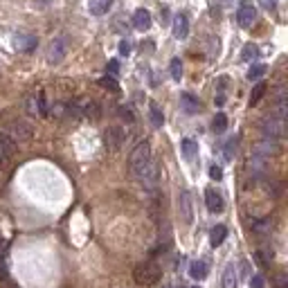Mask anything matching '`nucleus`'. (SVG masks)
Wrapping results in <instances>:
<instances>
[{
  "instance_id": "nucleus-1",
  "label": "nucleus",
  "mask_w": 288,
  "mask_h": 288,
  "mask_svg": "<svg viewBox=\"0 0 288 288\" xmlns=\"http://www.w3.org/2000/svg\"><path fill=\"white\" fill-rule=\"evenodd\" d=\"M160 275H162V270L155 261H142V264H138L133 270V279H135V284H140V286L158 284Z\"/></svg>"
},
{
  "instance_id": "nucleus-2",
  "label": "nucleus",
  "mask_w": 288,
  "mask_h": 288,
  "mask_svg": "<svg viewBox=\"0 0 288 288\" xmlns=\"http://www.w3.org/2000/svg\"><path fill=\"white\" fill-rule=\"evenodd\" d=\"M151 160H153V158H151V146H149V142H140L133 151H131V155H129V169H131V174L138 176Z\"/></svg>"
},
{
  "instance_id": "nucleus-3",
  "label": "nucleus",
  "mask_w": 288,
  "mask_h": 288,
  "mask_svg": "<svg viewBox=\"0 0 288 288\" xmlns=\"http://www.w3.org/2000/svg\"><path fill=\"white\" fill-rule=\"evenodd\" d=\"M135 178L142 182V187L146 191H153L155 187H158V182H160V169H158V165H155V160H151Z\"/></svg>"
},
{
  "instance_id": "nucleus-4",
  "label": "nucleus",
  "mask_w": 288,
  "mask_h": 288,
  "mask_svg": "<svg viewBox=\"0 0 288 288\" xmlns=\"http://www.w3.org/2000/svg\"><path fill=\"white\" fill-rule=\"evenodd\" d=\"M124 142H126V133H124V129L111 126V129L104 131V144H106L108 151H119Z\"/></svg>"
},
{
  "instance_id": "nucleus-5",
  "label": "nucleus",
  "mask_w": 288,
  "mask_h": 288,
  "mask_svg": "<svg viewBox=\"0 0 288 288\" xmlns=\"http://www.w3.org/2000/svg\"><path fill=\"white\" fill-rule=\"evenodd\" d=\"M9 138L14 140V142H29L34 135L32 126H29L27 122H23V119H16V122H9Z\"/></svg>"
},
{
  "instance_id": "nucleus-6",
  "label": "nucleus",
  "mask_w": 288,
  "mask_h": 288,
  "mask_svg": "<svg viewBox=\"0 0 288 288\" xmlns=\"http://www.w3.org/2000/svg\"><path fill=\"white\" fill-rule=\"evenodd\" d=\"M261 131H264V135H266V138H270V140L281 138V135H284V119L277 117V115H270V117L264 119Z\"/></svg>"
},
{
  "instance_id": "nucleus-7",
  "label": "nucleus",
  "mask_w": 288,
  "mask_h": 288,
  "mask_svg": "<svg viewBox=\"0 0 288 288\" xmlns=\"http://www.w3.org/2000/svg\"><path fill=\"white\" fill-rule=\"evenodd\" d=\"M178 214H180V218L189 225L194 221V209H191V196L187 189H180L178 194Z\"/></svg>"
},
{
  "instance_id": "nucleus-8",
  "label": "nucleus",
  "mask_w": 288,
  "mask_h": 288,
  "mask_svg": "<svg viewBox=\"0 0 288 288\" xmlns=\"http://www.w3.org/2000/svg\"><path fill=\"white\" fill-rule=\"evenodd\" d=\"M237 18H239V25L243 29H248V27H252L254 25V20H257V7L252 3H243L239 7V14H237Z\"/></svg>"
},
{
  "instance_id": "nucleus-9",
  "label": "nucleus",
  "mask_w": 288,
  "mask_h": 288,
  "mask_svg": "<svg viewBox=\"0 0 288 288\" xmlns=\"http://www.w3.org/2000/svg\"><path fill=\"white\" fill-rule=\"evenodd\" d=\"M66 52H68V41L63 39V36H59V39H54V41H52V43H50V52H48V59H50V63H59V61H63Z\"/></svg>"
},
{
  "instance_id": "nucleus-10",
  "label": "nucleus",
  "mask_w": 288,
  "mask_h": 288,
  "mask_svg": "<svg viewBox=\"0 0 288 288\" xmlns=\"http://www.w3.org/2000/svg\"><path fill=\"white\" fill-rule=\"evenodd\" d=\"M27 111L29 115H39V117H48V104L43 95H32L27 99Z\"/></svg>"
},
{
  "instance_id": "nucleus-11",
  "label": "nucleus",
  "mask_w": 288,
  "mask_h": 288,
  "mask_svg": "<svg viewBox=\"0 0 288 288\" xmlns=\"http://www.w3.org/2000/svg\"><path fill=\"white\" fill-rule=\"evenodd\" d=\"M171 32H174L176 39H185L189 34V20H187L185 14H178L174 16V25H171Z\"/></svg>"
},
{
  "instance_id": "nucleus-12",
  "label": "nucleus",
  "mask_w": 288,
  "mask_h": 288,
  "mask_svg": "<svg viewBox=\"0 0 288 288\" xmlns=\"http://www.w3.org/2000/svg\"><path fill=\"white\" fill-rule=\"evenodd\" d=\"M205 203H207V209H209V212H214V214L223 212V207H225L223 196L218 191H214V189H207L205 191Z\"/></svg>"
},
{
  "instance_id": "nucleus-13",
  "label": "nucleus",
  "mask_w": 288,
  "mask_h": 288,
  "mask_svg": "<svg viewBox=\"0 0 288 288\" xmlns=\"http://www.w3.org/2000/svg\"><path fill=\"white\" fill-rule=\"evenodd\" d=\"M133 27L140 29V32H144V29L151 27V12L149 9H138V12L133 14Z\"/></svg>"
},
{
  "instance_id": "nucleus-14",
  "label": "nucleus",
  "mask_w": 288,
  "mask_h": 288,
  "mask_svg": "<svg viewBox=\"0 0 288 288\" xmlns=\"http://www.w3.org/2000/svg\"><path fill=\"white\" fill-rule=\"evenodd\" d=\"M14 151H16V142H14L9 135H5V133H0V155L3 158H12L14 155Z\"/></svg>"
},
{
  "instance_id": "nucleus-15",
  "label": "nucleus",
  "mask_w": 288,
  "mask_h": 288,
  "mask_svg": "<svg viewBox=\"0 0 288 288\" xmlns=\"http://www.w3.org/2000/svg\"><path fill=\"white\" fill-rule=\"evenodd\" d=\"M180 106L185 108V113L194 115V113H198V99L194 97L191 92H182L180 95Z\"/></svg>"
},
{
  "instance_id": "nucleus-16",
  "label": "nucleus",
  "mask_w": 288,
  "mask_h": 288,
  "mask_svg": "<svg viewBox=\"0 0 288 288\" xmlns=\"http://www.w3.org/2000/svg\"><path fill=\"white\" fill-rule=\"evenodd\" d=\"M149 117H151V124H153L155 129H160L162 124H165V115H162L160 106H158L155 102H151V104H149Z\"/></svg>"
},
{
  "instance_id": "nucleus-17",
  "label": "nucleus",
  "mask_w": 288,
  "mask_h": 288,
  "mask_svg": "<svg viewBox=\"0 0 288 288\" xmlns=\"http://www.w3.org/2000/svg\"><path fill=\"white\" fill-rule=\"evenodd\" d=\"M189 275L194 277V279H205L207 277V264L205 261H191V266H189Z\"/></svg>"
},
{
  "instance_id": "nucleus-18",
  "label": "nucleus",
  "mask_w": 288,
  "mask_h": 288,
  "mask_svg": "<svg viewBox=\"0 0 288 288\" xmlns=\"http://www.w3.org/2000/svg\"><path fill=\"white\" fill-rule=\"evenodd\" d=\"M225 237H228V228L225 225H216V228L212 230V234H209V241H212V245L216 248V245H221Z\"/></svg>"
},
{
  "instance_id": "nucleus-19",
  "label": "nucleus",
  "mask_w": 288,
  "mask_h": 288,
  "mask_svg": "<svg viewBox=\"0 0 288 288\" xmlns=\"http://www.w3.org/2000/svg\"><path fill=\"white\" fill-rule=\"evenodd\" d=\"M113 5V0H90V14L95 16H102V14L108 12V7Z\"/></svg>"
},
{
  "instance_id": "nucleus-20",
  "label": "nucleus",
  "mask_w": 288,
  "mask_h": 288,
  "mask_svg": "<svg viewBox=\"0 0 288 288\" xmlns=\"http://www.w3.org/2000/svg\"><path fill=\"white\" fill-rule=\"evenodd\" d=\"M223 288H237V270H234L232 264L223 272Z\"/></svg>"
},
{
  "instance_id": "nucleus-21",
  "label": "nucleus",
  "mask_w": 288,
  "mask_h": 288,
  "mask_svg": "<svg viewBox=\"0 0 288 288\" xmlns=\"http://www.w3.org/2000/svg\"><path fill=\"white\" fill-rule=\"evenodd\" d=\"M196 153H198V144L194 142V140H182V155H185L187 160H194L196 158Z\"/></svg>"
},
{
  "instance_id": "nucleus-22",
  "label": "nucleus",
  "mask_w": 288,
  "mask_h": 288,
  "mask_svg": "<svg viewBox=\"0 0 288 288\" xmlns=\"http://www.w3.org/2000/svg\"><path fill=\"white\" fill-rule=\"evenodd\" d=\"M264 95H266V83H257V86L252 88V92H250V106L259 104Z\"/></svg>"
},
{
  "instance_id": "nucleus-23",
  "label": "nucleus",
  "mask_w": 288,
  "mask_h": 288,
  "mask_svg": "<svg viewBox=\"0 0 288 288\" xmlns=\"http://www.w3.org/2000/svg\"><path fill=\"white\" fill-rule=\"evenodd\" d=\"M266 70H268V68H266L264 63H254L252 68H250L248 70V79L250 81H257V79H261V77L266 75Z\"/></svg>"
},
{
  "instance_id": "nucleus-24",
  "label": "nucleus",
  "mask_w": 288,
  "mask_h": 288,
  "mask_svg": "<svg viewBox=\"0 0 288 288\" xmlns=\"http://www.w3.org/2000/svg\"><path fill=\"white\" fill-rule=\"evenodd\" d=\"M212 129H214V133H223V131L228 129V117H225V113H216V117H214V122H212Z\"/></svg>"
},
{
  "instance_id": "nucleus-25",
  "label": "nucleus",
  "mask_w": 288,
  "mask_h": 288,
  "mask_svg": "<svg viewBox=\"0 0 288 288\" xmlns=\"http://www.w3.org/2000/svg\"><path fill=\"white\" fill-rule=\"evenodd\" d=\"M16 45H18V48L23 50V52H29V50H32L34 45H36V39H34V36H18V39H16Z\"/></svg>"
},
{
  "instance_id": "nucleus-26",
  "label": "nucleus",
  "mask_w": 288,
  "mask_h": 288,
  "mask_svg": "<svg viewBox=\"0 0 288 288\" xmlns=\"http://www.w3.org/2000/svg\"><path fill=\"white\" fill-rule=\"evenodd\" d=\"M83 115H86V117H92V119H99V115H102V111H99L97 102L86 104V106H83Z\"/></svg>"
},
{
  "instance_id": "nucleus-27",
  "label": "nucleus",
  "mask_w": 288,
  "mask_h": 288,
  "mask_svg": "<svg viewBox=\"0 0 288 288\" xmlns=\"http://www.w3.org/2000/svg\"><path fill=\"white\" fill-rule=\"evenodd\" d=\"M169 70H171V79L180 81V77H182V63H180V59H174V61H171Z\"/></svg>"
},
{
  "instance_id": "nucleus-28",
  "label": "nucleus",
  "mask_w": 288,
  "mask_h": 288,
  "mask_svg": "<svg viewBox=\"0 0 288 288\" xmlns=\"http://www.w3.org/2000/svg\"><path fill=\"white\" fill-rule=\"evenodd\" d=\"M237 144H239V140H237V138L228 140V144H225V158H228V160H232V158H234V153H237Z\"/></svg>"
},
{
  "instance_id": "nucleus-29",
  "label": "nucleus",
  "mask_w": 288,
  "mask_h": 288,
  "mask_svg": "<svg viewBox=\"0 0 288 288\" xmlns=\"http://www.w3.org/2000/svg\"><path fill=\"white\" fill-rule=\"evenodd\" d=\"M99 86H102V88H108V90H113V92L119 90L117 81H115L113 77H102V79H99Z\"/></svg>"
},
{
  "instance_id": "nucleus-30",
  "label": "nucleus",
  "mask_w": 288,
  "mask_h": 288,
  "mask_svg": "<svg viewBox=\"0 0 288 288\" xmlns=\"http://www.w3.org/2000/svg\"><path fill=\"white\" fill-rule=\"evenodd\" d=\"M257 54H259V50H257V45H252V43H250V45H245V48H243V52H241V56H243L245 61L254 59Z\"/></svg>"
},
{
  "instance_id": "nucleus-31",
  "label": "nucleus",
  "mask_w": 288,
  "mask_h": 288,
  "mask_svg": "<svg viewBox=\"0 0 288 288\" xmlns=\"http://www.w3.org/2000/svg\"><path fill=\"white\" fill-rule=\"evenodd\" d=\"M119 117H122V119H126V122H135L133 113H131V108H126V106H122V108H119Z\"/></svg>"
},
{
  "instance_id": "nucleus-32",
  "label": "nucleus",
  "mask_w": 288,
  "mask_h": 288,
  "mask_svg": "<svg viewBox=\"0 0 288 288\" xmlns=\"http://www.w3.org/2000/svg\"><path fill=\"white\" fill-rule=\"evenodd\" d=\"M250 284H252V288H266V281L261 275H254L252 279H250Z\"/></svg>"
},
{
  "instance_id": "nucleus-33",
  "label": "nucleus",
  "mask_w": 288,
  "mask_h": 288,
  "mask_svg": "<svg viewBox=\"0 0 288 288\" xmlns=\"http://www.w3.org/2000/svg\"><path fill=\"white\" fill-rule=\"evenodd\" d=\"M209 176H212L214 180H221V178H223V171H221V167H218V165H214L212 169H209Z\"/></svg>"
},
{
  "instance_id": "nucleus-34",
  "label": "nucleus",
  "mask_w": 288,
  "mask_h": 288,
  "mask_svg": "<svg viewBox=\"0 0 288 288\" xmlns=\"http://www.w3.org/2000/svg\"><path fill=\"white\" fill-rule=\"evenodd\" d=\"M119 54H122V56L131 54V43H129V41H122V43H119Z\"/></svg>"
},
{
  "instance_id": "nucleus-35",
  "label": "nucleus",
  "mask_w": 288,
  "mask_h": 288,
  "mask_svg": "<svg viewBox=\"0 0 288 288\" xmlns=\"http://www.w3.org/2000/svg\"><path fill=\"white\" fill-rule=\"evenodd\" d=\"M259 5L264 9H268V12H272V9L277 7V0H259Z\"/></svg>"
},
{
  "instance_id": "nucleus-36",
  "label": "nucleus",
  "mask_w": 288,
  "mask_h": 288,
  "mask_svg": "<svg viewBox=\"0 0 288 288\" xmlns=\"http://www.w3.org/2000/svg\"><path fill=\"white\" fill-rule=\"evenodd\" d=\"M108 72H111V77H115V75H117V72H119V63H117V61H111V63H108Z\"/></svg>"
},
{
  "instance_id": "nucleus-37",
  "label": "nucleus",
  "mask_w": 288,
  "mask_h": 288,
  "mask_svg": "<svg viewBox=\"0 0 288 288\" xmlns=\"http://www.w3.org/2000/svg\"><path fill=\"white\" fill-rule=\"evenodd\" d=\"M277 286H279V288H286V275H279V277H277Z\"/></svg>"
},
{
  "instance_id": "nucleus-38",
  "label": "nucleus",
  "mask_w": 288,
  "mask_h": 288,
  "mask_svg": "<svg viewBox=\"0 0 288 288\" xmlns=\"http://www.w3.org/2000/svg\"><path fill=\"white\" fill-rule=\"evenodd\" d=\"M0 277H5V264L0 261Z\"/></svg>"
},
{
  "instance_id": "nucleus-39",
  "label": "nucleus",
  "mask_w": 288,
  "mask_h": 288,
  "mask_svg": "<svg viewBox=\"0 0 288 288\" xmlns=\"http://www.w3.org/2000/svg\"><path fill=\"white\" fill-rule=\"evenodd\" d=\"M3 245H5V239H3V234H0V250H3Z\"/></svg>"
},
{
  "instance_id": "nucleus-40",
  "label": "nucleus",
  "mask_w": 288,
  "mask_h": 288,
  "mask_svg": "<svg viewBox=\"0 0 288 288\" xmlns=\"http://www.w3.org/2000/svg\"><path fill=\"white\" fill-rule=\"evenodd\" d=\"M5 162H7V158H3V155H0V167H3Z\"/></svg>"
},
{
  "instance_id": "nucleus-41",
  "label": "nucleus",
  "mask_w": 288,
  "mask_h": 288,
  "mask_svg": "<svg viewBox=\"0 0 288 288\" xmlns=\"http://www.w3.org/2000/svg\"><path fill=\"white\" fill-rule=\"evenodd\" d=\"M194 288H201V286H194Z\"/></svg>"
},
{
  "instance_id": "nucleus-42",
  "label": "nucleus",
  "mask_w": 288,
  "mask_h": 288,
  "mask_svg": "<svg viewBox=\"0 0 288 288\" xmlns=\"http://www.w3.org/2000/svg\"><path fill=\"white\" fill-rule=\"evenodd\" d=\"M165 288H169V286H165Z\"/></svg>"
}]
</instances>
